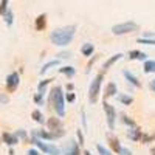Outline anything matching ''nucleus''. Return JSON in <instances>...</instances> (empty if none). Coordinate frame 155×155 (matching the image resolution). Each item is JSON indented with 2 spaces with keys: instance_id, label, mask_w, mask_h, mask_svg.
Returning a JSON list of instances; mask_svg holds the SVG:
<instances>
[{
  "instance_id": "obj_17",
  "label": "nucleus",
  "mask_w": 155,
  "mask_h": 155,
  "mask_svg": "<svg viewBox=\"0 0 155 155\" xmlns=\"http://www.w3.org/2000/svg\"><path fill=\"white\" fill-rule=\"evenodd\" d=\"M34 27H36V30H37V31L45 30V27H47V16H45V14H41V16H39V17L36 19Z\"/></svg>"
},
{
  "instance_id": "obj_13",
  "label": "nucleus",
  "mask_w": 155,
  "mask_h": 155,
  "mask_svg": "<svg viewBox=\"0 0 155 155\" xmlns=\"http://www.w3.org/2000/svg\"><path fill=\"white\" fill-rule=\"evenodd\" d=\"M2 140H3V143H6L8 146H16V144L19 143V138H17L16 134H8V132H5V134L2 135Z\"/></svg>"
},
{
  "instance_id": "obj_38",
  "label": "nucleus",
  "mask_w": 155,
  "mask_h": 155,
  "mask_svg": "<svg viewBox=\"0 0 155 155\" xmlns=\"http://www.w3.org/2000/svg\"><path fill=\"white\" fill-rule=\"evenodd\" d=\"M81 120H82V124H84V129H87V123H85V113H84V112H82V118H81Z\"/></svg>"
},
{
  "instance_id": "obj_33",
  "label": "nucleus",
  "mask_w": 155,
  "mask_h": 155,
  "mask_svg": "<svg viewBox=\"0 0 155 155\" xmlns=\"http://www.w3.org/2000/svg\"><path fill=\"white\" fill-rule=\"evenodd\" d=\"M16 135H17V138H23V140L27 138V134H25V130H22V129L16 132Z\"/></svg>"
},
{
  "instance_id": "obj_41",
  "label": "nucleus",
  "mask_w": 155,
  "mask_h": 155,
  "mask_svg": "<svg viewBox=\"0 0 155 155\" xmlns=\"http://www.w3.org/2000/svg\"><path fill=\"white\" fill-rule=\"evenodd\" d=\"M82 155H92V152H88V150H84V152H82Z\"/></svg>"
},
{
  "instance_id": "obj_7",
  "label": "nucleus",
  "mask_w": 155,
  "mask_h": 155,
  "mask_svg": "<svg viewBox=\"0 0 155 155\" xmlns=\"http://www.w3.org/2000/svg\"><path fill=\"white\" fill-rule=\"evenodd\" d=\"M104 113H106V120H107V126L110 130L115 129V121H116V110L113 109V106H110L107 99L104 101Z\"/></svg>"
},
{
  "instance_id": "obj_34",
  "label": "nucleus",
  "mask_w": 155,
  "mask_h": 155,
  "mask_svg": "<svg viewBox=\"0 0 155 155\" xmlns=\"http://www.w3.org/2000/svg\"><path fill=\"white\" fill-rule=\"evenodd\" d=\"M76 135H78V140H79V144H84V135L81 134V130H78Z\"/></svg>"
},
{
  "instance_id": "obj_16",
  "label": "nucleus",
  "mask_w": 155,
  "mask_h": 155,
  "mask_svg": "<svg viewBox=\"0 0 155 155\" xmlns=\"http://www.w3.org/2000/svg\"><path fill=\"white\" fill-rule=\"evenodd\" d=\"M121 58H123V54H121V53H116V54H113L112 58H109V59L104 62V65H102V70H104V71H106V70H109V68L113 65V64H115L116 61H120Z\"/></svg>"
},
{
  "instance_id": "obj_9",
  "label": "nucleus",
  "mask_w": 155,
  "mask_h": 155,
  "mask_svg": "<svg viewBox=\"0 0 155 155\" xmlns=\"http://www.w3.org/2000/svg\"><path fill=\"white\" fill-rule=\"evenodd\" d=\"M19 84H20V78H19V73H11V74H8V78H6V90L8 92H16L17 90V87H19Z\"/></svg>"
},
{
  "instance_id": "obj_30",
  "label": "nucleus",
  "mask_w": 155,
  "mask_h": 155,
  "mask_svg": "<svg viewBox=\"0 0 155 155\" xmlns=\"http://www.w3.org/2000/svg\"><path fill=\"white\" fill-rule=\"evenodd\" d=\"M8 2L9 0H2V2H0V14H5L6 12V9H8Z\"/></svg>"
},
{
  "instance_id": "obj_37",
  "label": "nucleus",
  "mask_w": 155,
  "mask_h": 155,
  "mask_svg": "<svg viewBox=\"0 0 155 155\" xmlns=\"http://www.w3.org/2000/svg\"><path fill=\"white\" fill-rule=\"evenodd\" d=\"M149 88H150L152 92L155 93V81H150V82H149Z\"/></svg>"
},
{
  "instance_id": "obj_22",
  "label": "nucleus",
  "mask_w": 155,
  "mask_h": 155,
  "mask_svg": "<svg viewBox=\"0 0 155 155\" xmlns=\"http://www.w3.org/2000/svg\"><path fill=\"white\" fill-rule=\"evenodd\" d=\"M107 140H109V143H110L112 149H113L116 153H118V152H120V149H121V144L118 143V140H116L113 135H109V137H107Z\"/></svg>"
},
{
  "instance_id": "obj_15",
  "label": "nucleus",
  "mask_w": 155,
  "mask_h": 155,
  "mask_svg": "<svg viewBox=\"0 0 155 155\" xmlns=\"http://www.w3.org/2000/svg\"><path fill=\"white\" fill-rule=\"evenodd\" d=\"M129 59L130 61H146L147 59V54L143 53V51H138V50H132L130 53H129Z\"/></svg>"
},
{
  "instance_id": "obj_26",
  "label": "nucleus",
  "mask_w": 155,
  "mask_h": 155,
  "mask_svg": "<svg viewBox=\"0 0 155 155\" xmlns=\"http://www.w3.org/2000/svg\"><path fill=\"white\" fill-rule=\"evenodd\" d=\"M118 99H120V101L123 102L124 106H130L132 102H134V98H132V96H127V95H123V93H120Z\"/></svg>"
},
{
  "instance_id": "obj_8",
  "label": "nucleus",
  "mask_w": 155,
  "mask_h": 155,
  "mask_svg": "<svg viewBox=\"0 0 155 155\" xmlns=\"http://www.w3.org/2000/svg\"><path fill=\"white\" fill-rule=\"evenodd\" d=\"M51 82V79H45V81H42L41 84L37 85V93H36V96H34V102L37 106H42L44 104V96H45V90H47V85Z\"/></svg>"
},
{
  "instance_id": "obj_14",
  "label": "nucleus",
  "mask_w": 155,
  "mask_h": 155,
  "mask_svg": "<svg viewBox=\"0 0 155 155\" xmlns=\"http://www.w3.org/2000/svg\"><path fill=\"white\" fill-rule=\"evenodd\" d=\"M123 74H124V78L127 79V82H129V84H132V85H134V87H137V88H140V87H141V82L138 81V78H137L135 74H132L129 70H124V73H123Z\"/></svg>"
},
{
  "instance_id": "obj_4",
  "label": "nucleus",
  "mask_w": 155,
  "mask_h": 155,
  "mask_svg": "<svg viewBox=\"0 0 155 155\" xmlns=\"http://www.w3.org/2000/svg\"><path fill=\"white\" fill-rule=\"evenodd\" d=\"M31 143H34L39 149H41L44 153H47V155H62V149H59V147H58V146H54V144L45 143L44 140H39V138L33 137Z\"/></svg>"
},
{
  "instance_id": "obj_28",
  "label": "nucleus",
  "mask_w": 155,
  "mask_h": 155,
  "mask_svg": "<svg viewBox=\"0 0 155 155\" xmlns=\"http://www.w3.org/2000/svg\"><path fill=\"white\" fill-rule=\"evenodd\" d=\"M96 149H98V153H99V155H113L109 149H106L102 144H96Z\"/></svg>"
},
{
  "instance_id": "obj_31",
  "label": "nucleus",
  "mask_w": 155,
  "mask_h": 155,
  "mask_svg": "<svg viewBox=\"0 0 155 155\" xmlns=\"http://www.w3.org/2000/svg\"><path fill=\"white\" fill-rule=\"evenodd\" d=\"M118 153H120V155H134L130 149H127V147H123V146H121V149H120V152H118Z\"/></svg>"
},
{
  "instance_id": "obj_40",
  "label": "nucleus",
  "mask_w": 155,
  "mask_h": 155,
  "mask_svg": "<svg viewBox=\"0 0 155 155\" xmlns=\"http://www.w3.org/2000/svg\"><path fill=\"white\" fill-rule=\"evenodd\" d=\"M147 140H149V141H152V140H155V134H153V135H150V137H147Z\"/></svg>"
},
{
  "instance_id": "obj_29",
  "label": "nucleus",
  "mask_w": 155,
  "mask_h": 155,
  "mask_svg": "<svg viewBox=\"0 0 155 155\" xmlns=\"http://www.w3.org/2000/svg\"><path fill=\"white\" fill-rule=\"evenodd\" d=\"M121 121H123L124 124H127L129 127H134V126H135V121L130 120V118H129V116H126V115H121Z\"/></svg>"
},
{
  "instance_id": "obj_10",
  "label": "nucleus",
  "mask_w": 155,
  "mask_h": 155,
  "mask_svg": "<svg viewBox=\"0 0 155 155\" xmlns=\"http://www.w3.org/2000/svg\"><path fill=\"white\" fill-rule=\"evenodd\" d=\"M62 155H81L79 143H76L74 140H70L67 143V146L62 149Z\"/></svg>"
},
{
  "instance_id": "obj_2",
  "label": "nucleus",
  "mask_w": 155,
  "mask_h": 155,
  "mask_svg": "<svg viewBox=\"0 0 155 155\" xmlns=\"http://www.w3.org/2000/svg\"><path fill=\"white\" fill-rule=\"evenodd\" d=\"M50 102L53 104V109L58 113V116L62 118V116L65 115V96H64V92H62L61 85H58V87H54L53 90H51Z\"/></svg>"
},
{
  "instance_id": "obj_23",
  "label": "nucleus",
  "mask_w": 155,
  "mask_h": 155,
  "mask_svg": "<svg viewBox=\"0 0 155 155\" xmlns=\"http://www.w3.org/2000/svg\"><path fill=\"white\" fill-rule=\"evenodd\" d=\"M137 42L141 44V45H155V36H152V37H140V39H137Z\"/></svg>"
},
{
  "instance_id": "obj_39",
  "label": "nucleus",
  "mask_w": 155,
  "mask_h": 155,
  "mask_svg": "<svg viewBox=\"0 0 155 155\" xmlns=\"http://www.w3.org/2000/svg\"><path fill=\"white\" fill-rule=\"evenodd\" d=\"M0 102H8V98L3 96V95H0Z\"/></svg>"
},
{
  "instance_id": "obj_5",
  "label": "nucleus",
  "mask_w": 155,
  "mask_h": 155,
  "mask_svg": "<svg viewBox=\"0 0 155 155\" xmlns=\"http://www.w3.org/2000/svg\"><path fill=\"white\" fill-rule=\"evenodd\" d=\"M138 25L135 22H124V23H118V25H113L112 27V33L115 36H124V34H129V33H134V31H138Z\"/></svg>"
},
{
  "instance_id": "obj_21",
  "label": "nucleus",
  "mask_w": 155,
  "mask_h": 155,
  "mask_svg": "<svg viewBox=\"0 0 155 155\" xmlns=\"http://www.w3.org/2000/svg\"><path fill=\"white\" fill-rule=\"evenodd\" d=\"M116 93H118V90H116V85L113 84V82H109L107 84V87H106V99L107 98H110V96H115Z\"/></svg>"
},
{
  "instance_id": "obj_20",
  "label": "nucleus",
  "mask_w": 155,
  "mask_h": 155,
  "mask_svg": "<svg viewBox=\"0 0 155 155\" xmlns=\"http://www.w3.org/2000/svg\"><path fill=\"white\" fill-rule=\"evenodd\" d=\"M59 62H61L59 59H54V61H50V62H47L45 65L41 68V74H45L48 70H51L53 67H58V65H59Z\"/></svg>"
},
{
  "instance_id": "obj_27",
  "label": "nucleus",
  "mask_w": 155,
  "mask_h": 155,
  "mask_svg": "<svg viewBox=\"0 0 155 155\" xmlns=\"http://www.w3.org/2000/svg\"><path fill=\"white\" fill-rule=\"evenodd\" d=\"M3 17H5L6 25H8V27H11V25H12V19H14V16H12V11H11V9H6V12L3 14Z\"/></svg>"
},
{
  "instance_id": "obj_24",
  "label": "nucleus",
  "mask_w": 155,
  "mask_h": 155,
  "mask_svg": "<svg viewBox=\"0 0 155 155\" xmlns=\"http://www.w3.org/2000/svg\"><path fill=\"white\" fill-rule=\"evenodd\" d=\"M31 116H33V120H34L36 123H39V124H44V123H45L44 115H42V112H41V110H33Z\"/></svg>"
},
{
  "instance_id": "obj_1",
  "label": "nucleus",
  "mask_w": 155,
  "mask_h": 155,
  "mask_svg": "<svg viewBox=\"0 0 155 155\" xmlns=\"http://www.w3.org/2000/svg\"><path fill=\"white\" fill-rule=\"evenodd\" d=\"M76 34V25H68V27H62L54 30L50 34V41L56 47H67Z\"/></svg>"
},
{
  "instance_id": "obj_18",
  "label": "nucleus",
  "mask_w": 155,
  "mask_h": 155,
  "mask_svg": "<svg viewBox=\"0 0 155 155\" xmlns=\"http://www.w3.org/2000/svg\"><path fill=\"white\" fill-rule=\"evenodd\" d=\"M81 53H82V56H85V58H88V56H92L93 53H95V47H93V44H82V48H81Z\"/></svg>"
},
{
  "instance_id": "obj_12",
  "label": "nucleus",
  "mask_w": 155,
  "mask_h": 155,
  "mask_svg": "<svg viewBox=\"0 0 155 155\" xmlns=\"http://www.w3.org/2000/svg\"><path fill=\"white\" fill-rule=\"evenodd\" d=\"M47 127H48V130H51V132H58V130L62 129V121L59 118H48Z\"/></svg>"
},
{
  "instance_id": "obj_19",
  "label": "nucleus",
  "mask_w": 155,
  "mask_h": 155,
  "mask_svg": "<svg viewBox=\"0 0 155 155\" xmlns=\"http://www.w3.org/2000/svg\"><path fill=\"white\" fill-rule=\"evenodd\" d=\"M59 73L61 74H65L68 79H71V78H74V74H76V70L73 67H70V65H65V67L59 68Z\"/></svg>"
},
{
  "instance_id": "obj_42",
  "label": "nucleus",
  "mask_w": 155,
  "mask_h": 155,
  "mask_svg": "<svg viewBox=\"0 0 155 155\" xmlns=\"http://www.w3.org/2000/svg\"><path fill=\"white\" fill-rule=\"evenodd\" d=\"M67 88L68 90H73V84H67Z\"/></svg>"
},
{
  "instance_id": "obj_43",
  "label": "nucleus",
  "mask_w": 155,
  "mask_h": 155,
  "mask_svg": "<svg viewBox=\"0 0 155 155\" xmlns=\"http://www.w3.org/2000/svg\"><path fill=\"white\" fill-rule=\"evenodd\" d=\"M150 153H152V155H155V147H152V149H150Z\"/></svg>"
},
{
  "instance_id": "obj_25",
  "label": "nucleus",
  "mask_w": 155,
  "mask_h": 155,
  "mask_svg": "<svg viewBox=\"0 0 155 155\" xmlns=\"http://www.w3.org/2000/svg\"><path fill=\"white\" fill-rule=\"evenodd\" d=\"M144 73H155V61H144Z\"/></svg>"
},
{
  "instance_id": "obj_6",
  "label": "nucleus",
  "mask_w": 155,
  "mask_h": 155,
  "mask_svg": "<svg viewBox=\"0 0 155 155\" xmlns=\"http://www.w3.org/2000/svg\"><path fill=\"white\" fill-rule=\"evenodd\" d=\"M65 135V130L61 129L58 132H51V130H42V129H36L33 130V137L39 138V140H45V141H53V140H58L61 137Z\"/></svg>"
},
{
  "instance_id": "obj_11",
  "label": "nucleus",
  "mask_w": 155,
  "mask_h": 155,
  "mask_svg": "<svg viewBox=\"0 0 155 155\" xmlns=\"http://www.w3.org/2000/svg\"><path fill=\"white\" fill-rule=\"evenodd\" d=\"M127 138L132 140V141H141V138H143V132H141L137 126H134V127H130L127 130Z\"/></svg>"
},
{
  "instance_id": "obj_32",
  "label": "nucleus",
  "mask_w": 155,
  "mask_h": 155,
  "mask_svg": "<svg viewBox=\"0 0 155 155\" xmlns=\"http://www.w3.org/2000/svg\"><path fill=\"white\" fill-rule=\"evenodd\" d=\"M65 99H67L68 102H74V99H76V96H74V93H70V92H68V95L65 96Z\"/></svg>"
},
{
  "instance_id": "obj_35",
  "label": "nucleus",
  "mask_w": 155,
  "mask_h": 155,
  "mask_svg": "<svg viewBox=\"0 0 155 155\" xmlns=\"http://www.w3.org/2000/svg\"><path fill=\"white\" fill-rule=\"evenodd\" d=\"M27 155H41V152L36 150V149H30V150L27 152Z\"/></svg>"
},
{
  "instance_id": "obj_3",
  "label": "nucleus",
  "mask_w": 155,
  "mask_h": 155,
  "mask_svg": "<svg viewBox=\"0 0 155 155\" xmlns=\"http://www.w3.org/2000/svg\"><path fill=\"white\" fill-rule=\"evenodd\" d=\"M102 78H104V74L98 73V74L95 76V79L92 81V84H90V88H88V101H90V104H96V101H98V98H99Z\"/></svg>"
},
{
  "instance_id": "obj_36",
  "label": "nucleus",
  "mask_w": 155,
  "mask_h": 155,
  "mask_svg": "<svg viewBox=\"0 0 155 155\" xmlns=\"http://www.w3.org/2000/svg\"><path fill=\"white\" fill-rule=\"evenodd\" d=\"M58 56H59L58 59H61V58H62V59H67V58L71 56V53H61V54H58Z\"/></svg>"
}]
</instances>
